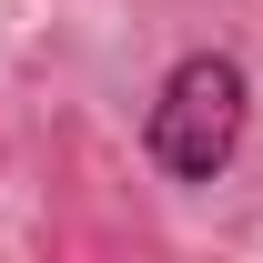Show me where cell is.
Returning a JSON list of instances; mask_svg holds the SVG:
<instances>
[{"label": "cell", "instance_id": "cell-1", "mask_svg": "<svg viewBox=\"0 0 263 263\" xmlns=\"http://www.w3.org/2000/svg\"><path fill=\"white\" fill-rule=\"evenodd\" d=\"M243 111H253V81L233 51H182L162 71V101H152V162L172 182H213V172L243 152Z\"/></svg>", "mask_w": 263, "mask_h": 263}]
</instances>
